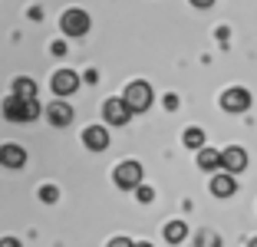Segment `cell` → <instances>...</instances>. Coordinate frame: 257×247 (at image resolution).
<instances>
[{"instance_id": "6da1fadb", "label": "cell", "mask_w": 257, "mask_h": 247, "mask_svg": "<svg viewBox=\"0 0 257 247\" xmlns=\"http://www.w3.org/2000/svg\"><path fill=\"white\" fill-rule=\"evenodd\" d=\"M128 102V109L132 112H145L152 105V86L149 82H142V79H136V82H128V89H125V96H122Z\"/></svg>"}, {"instance_id": "7a4b0ae2", "label": "cell", "mask_w": 257, "mask_h": 247, "mask_svg": "<svg viewBox=\"0 0 257 247\" xmlns=\"http://www.w3.org/2000/svg\"><path fill=\"white\" fill-rule=\"evenodd\" d=\"M60 27H63L66 37H86V33H89V14L79 10V7H73V10H66V14L60 17Z\"/></svg>"}, {"instance_id": "3957f363", "label": "cell", "mask_w": 257, "mask_h": 247, "mask_svg": "<svg viewBox=\"0 0 257 247\" xmlns=\"http://www.w3.org/2000/svg\"><path fill=\"white\" fill-rule=\"evenodd\" d=\"M112 178H115L119 188H139V185H142V165H139V162H122L119 168L112 172Z\"/></svg>"}, {"instance_id": "277c9868", "label": "cell", "mask_w": 257, "mask_h": 247, "mask_svg": "<svg viewBox=\"0 0 257 247\" xmlns=\"http://www.w3.org/2000/svg\"><path fill=\"white\" fill-rule=\"evenodd\" d=\"M221 109H224V112H247L250 109V92L241 89V86L227 89L224 96H221Z\"/></svg>"}, {"instance_id": "5b68a950", "label": "cell", "mask_w": 257, "mask_h": 247, "mask_svg": "<svg viewBox=\"0 0 257 247\" xmlns=\"http://www.w3.org/2000/svg\"><path fill=\"white\" fill-rule=\"evenodd\" d=\"M102 115H106V122H112V126H125V122L132 119V109H128L125 99H106Z\"/></svg>"}, {"instance_id": "8992f818", "label": "cell", "mask_w": 257, "mask_h": 247, "mask_svg": "<svg viewBox=\"0 0 257 247\" xmlns=\"http://www.w3.org/2000/svg\"><path fill=\"white\" fill-rule=\"evenodd\" d=\"M221 168H224V172H231V175H241L244 168H247V152L237 149V145L224 149V152H221Z\"/></svg>"}, {"instance_id": "52a82bcc", "label": "cell", "mask_w": 257, "mask_h": 247, "mask_svg": "<svg viewBox=\"0 0 257 247\" xmlns=\"http://www.w3.org/2000/svg\"><path fill=\"white\" fill-rule=\"evenodd\" d=\"M0 165H7V168H23L27 165V149L17 142H7L0 149Z\"/></svg>"}, {"instance_id": "ba28073f", "label": "cell", "mask_w": 257, "mask_h": 247, "mask_svg": "<svg viewBox=\"0 0 257 247\" xmlns=\"http://www.w3.org/2000/svg\"><path fill=\"white\" fill-rule=\"evenodd\" d=\"M50 86H53L56 96H69V92L79 86V76H76L73 69H60V73L53 76V82H50Z\"/></svg>"}, {"instance_id": "9c48e42d", "label": "cell", "mask_w": 257, "mask_h": 247, "mask_svg": "<svg viewBox=\"0 0 257 247\" xmlns=\"http://www.w3.org/2000/svg\"><path fill=\"white\" fill-rule=\"evenodd\" d=\"M83 145L89 152H102V149H109V132L102 126H92V129H86L83 132Z\"/></svg>"}, {"instance_id": "30bf717a", "label": "cell", "mask_w": 257, "mask_h": 247, "mask_svg": "<svg viewBox=\"0 0 257 247\" xmlns=\"http://www.w3.org/2000/svg\"><path fill=\"white\" fill-rule=\"evenodd\" d=\"M4 115H7L10 122H27V99L17 96V92H10L7 102H4Z\"/></svg>"}, {"instance_id": "8fae6325", "label": "cell", "mask_w": 257, "mask_h": 247, "mask_svg": "<svg viewBox=\"0 0 257 247\" xmlns=\"http://www.w3.org/2000/svg\"><path fill=\"white\" fill-rule=\"evenodd\" d=\"M234 191H237V181H234V175H231V172L214 175V178H211V195L214 198H231Z\"/></svg>"}, {"instance_id": "7c38bea8", "label": "cell", "mask_w": 257, "mask_h": 247, "mask_svg": "<svg viewBox=\"0 0 257 247\" xmlns=\"http://www.w3.org/2000/svg\"><path fill=\"white\" fill-rule=\"evenodd\" d=\"M46 115H50L53 126H69V122H73V109H69V102H60V99L46 105Z\"/></svg>"}, {"instance_id": "4fadbf2b", "label": "cell", "mask_w": 257, "mask_h": 247, "mask_svg": "<svg viewBox=\"0 0 257 247\" xmlns=\"http://www.w3.org/2000/svg\"><path fill=\"white\" fill-rule=\"evenodd\" d=\"M198 165L204 172H218L221 168V152L218 149H198Z\"/></svg>"}, {"instance_id": "5bb4252c", "label": "cell", "mask_w": 257, "mask_h": 247, "mask_svg": "<svg viewBox=\"0 0 257 247\" xmlns=\"http://www.w3.org/2000/svg\"><path fill=\"white\" fill-rule=\"evenodd\" d=\"M185 237H188L185 221H172V224H165V240H168V244H182Z\"/></svg>"}, {"instance_id": "9a60e30c", "label": "cell", "mask_w": 257, "mask_h": 247, "mask_svg": "<svg viewBox=\"0 0 257 247\" xmlns=\"http://www.w3.org/2000/svg\"><path fill=\"white\" fill-rule=\"evenodd\" d=\"M14 92H17V96H23V99H33V96H37V82L27 79V76H20V79L14 82Z\"/></svg>"}, {"instance_id": "2e32d148", "label": "cell", "mask_w": 257, "mask_h": 247, "mask_svg": "<svg viewBox=\"0 0 257 247\" xmlns=\"http://www.w3.org/2000/svg\"><path fill=\"white\" fill-rule=\"evenodd\" d=\"M185 145H188V149H204V132L201 129H188V132H185Z\"/></svg>"}, {"instance_id": "e0dca14e", "label": "cell", "mask_w": 257, "mask_h": 247, "mask_svg": "<svg viewBox=\"0 0 257 247\" xmlns=\"http://www.w3.org/2000/svg\"><path fill=\"white\" fill-rule=\"evenodd\" d=\"M40 201H46V204L60 201V188H56V185H43V188H40Z\"/></svg>"}, {"instance_id": "ac0fdd59", "label": "cell", "mask_w": 257, "mask_h": 247, "mask_svg": "<svg viewBox=\"0 0 257 247\" xmlns=\"http://www.w3.org/2000/svg\"><path fill=\"white\" fill-rule=\"evenodd\" d=\"M40 115V102H37V96L33 99H27V122H33Z\"/></svg>"}, {"instance_id": "d6986e66", "label": "cell", "mask_w": 257, "mask_h": 247, "mask_svg": "<svg viewBox=\"0 0 257 247\" xmlns=\"http://www.w3.org/2000/svg\"><path fill=\"white\" fill-rule=\"evenodd\" d=\"M136 195H139V201H142V204H149L152 198H155V191H152L149 185H139V188H136Z\"/></svg>"}, {"instance_id": "ffe728a7", "label": "cell", "mask_w": 257, "mask_h": 247, "mask_svg": "<svg viewBox=\"0 0 257 247\" xmlns=\"http://www.w3.org/2000/svg\"><path fill=\"white\" fill-rule=\"evenodd\" d=\"M109 247H136V244H132L128 237H112V240H109Z\"/></svg>"}, {"instance_id": "44dd1931", "label": "cell", "mask_w": 257, "mask_h": 247, "mask_svg": "<svg viewBox=\"0 0 257 247\" xmlns=\"http://www.w3.org/2000/svg\"><path fill=\"white\" fill-rule=\"evenodd\" d=\"M211 4H214V0H191V7H201V10H208Z\"/></svg>"}, {"instance_id": "7402d4cb", "label": "cell", "mask_w": 257, "mask_h": 247, "mask_svg": "<svg viewBox=\"0 0 257 247\" xmlns=\"http://www.w3.org/2000/svg\"><path fill=\"white\" fill-rule=\"evenodd\" d=\"M0 247H20V240H17V237H4V240H0Z\"/></svg>"}, {"instance_id": "603a6c76", "label": "cell", "mask_w": 257, "mask_h": 247, "mask_svg": "<svg viewBox=\"0 0 257 247\" xmlns=\"http://www.w3.org/2000/svg\"><path fill=\"white\" fill-rule=\"evenodd\" d=\"M165 109H178V99H175V96H165Z\"/></svg>"}, {"instance_id": "cb8c5ba5", "label": "cell", "mask_w": 257, "mask_h": 247, "mask_svg": "<svg viewBox=\"0 0 257 247\" xmlns=\"http://www.w3.org/2000/svg\"><path fill=\"white\" fill-rule=\"evenodd\" d=\"M247 247H257V237H254V240H250V244H247Z\"/></svg>"}, {"instance_id": "d4e9b609", "label": "cell", "mask_w": 257, "mask_h": 247, "mask_svg": "<svg viewBox=\"0 0 257 247\" xmlns=\"http://www.w3.org/2000/svg\"><path fill=\"white\" fill-rule=\"evenodd\" d=\"M136 247H152V244H145V240H142V244H136Z\"/></svg>"}]
</instances>
